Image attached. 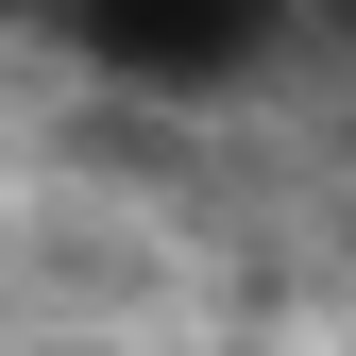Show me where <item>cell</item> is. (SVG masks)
<instances>
[{"mask_svg":"<svg viewBox=\"0 0 356 356\" xmlns=\"http://www.w3.org/2000/svg\"><path fill=\"white\" fill-rule=\"evenodd\" d=\"M51 34L136 102H238L289 51V0H51Z\"/></svg>","mask_w":356,"mask_h":356,"instance_id":"obj_1","label":"cell"}]
</instances>
